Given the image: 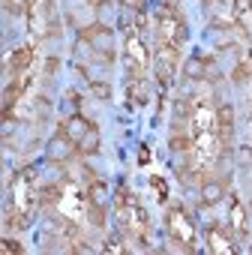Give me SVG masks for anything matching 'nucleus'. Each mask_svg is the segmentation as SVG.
Wrapping results in <instances>:
<instances>
[{
	"mask_svg": "<svg viewBox=\"0 0 252 255\" xmlns=\"http://www.w3.org/2000/svg\"><path fill=\"white\" fill-rule=\"evenodd\" d=\"M165 225H168L171 237L186 240V243H192V240H195V234H192V222H189V213H186L183 207L171 210V213H168V219H165Z\"/></svg>",
	"mask_w": 252,
	"mask_h": 255,
	"instance_id": "1",
	"label": "nucleus"
},
{
	"mask_svg": "<svg viewBox=\"0 0 252 255\" xmlns=\"http://www.w3.org/2000/svg\"><path fill=\"white\" fill-rule=\"evenodd\" d=\"M30 60H33V48H30V45L15 48V51L6 57V75H12V72H24V69L30 66Z\"/></svg>",
	"mask_w": 252,
	"mask_h": 255,
	"instance_id": "2",
	"label": "nucleus"
},
{
	"mask_svg": "<svg viewBox=\"0 0 252 255\" xmlns=\"http://www.w3.org/2000/svg\"><path fill=\"white\" fill-rule=\"evenodd\" d=\"M222 195H225V183H222V180H213V177H210V180L201 186V204H204V207H207V204H216Z\"/></svg>",
	"mask_w": 252,
	"mask_h": 255,
	"instance_id": "3",
	"label": "nucleus"
},
{
	"mask_svg": "<svg viewBox=\"0 0 252 255\" xmlns=\"http://www.w3.org/2000/svg\"><path fill=\"white\" fill-rule=\"evenodd\" d=\"M228 204H231V225H234V231H237L240 237H246V213H243V204L237 201V195H234V192H231Z\"/></svg>",
	"mask_w": 252,
	"mask_h": 255,
	"instance_id": "4",
	"label": "nucleus"
},
{
	"mask_svg": "<svg viewBox=\"0 0 252 255\" xmlns=\"http://www.w3.org/2000/svg\"><path fill=\"white\" fill-rule=\"evenodd\" d=\"M90 123H93V120H84L81 114H75L72 120H66V135H69V141H81L84 132L90 129Z\"/></svg>",
	"mask_w": 252,
	"mask_h": 255,
	"instance_id": "5",
	"label": "nucleus"
},
{
	"mask_svg": "<svg viewBox=\"0 0 252 255\" xmlns=\"http://www.w3.org/2000/svg\"><path fill=\"white\" fill-rule=\"evenodd\" d=\"M183 75H186V78H192V81L207 78V63L201 60V54H195V57H189V60L183 63Z\"/></svg>",
	"mask_w": 252,
	"mask_h": 255,
	"instance_id": "6",
	"label": "nucleus"
},
{
	"mask_svg": "<svg viewBox=\"0 0 252 255\" xmlns=\"http://www.w3.org/2000/svg\"><path fill=\"white\" fill-rule=\"evenodd\" d=\"M96 150H99V129H96V123H90V129L78 141V153H96Z\"/></svg>",
	"mask_w": 252,
	"mask_h": 255,
	"instance_id": "7",
	"label": "nucleus"
},
{
	"mask_svg": "<svg viewBox=\"0 0 252 255\" xmlns=\"http://www.w3.org/2000/svg\"><path fill=\"white\" fill-rule=\"evenodd\" d=\"M126 51H129V57H132V60H138L141 66H147V51H144V45H141L135 36L126 39Z\"/></svg>",
	"mask_w": 252,
	"mask_h": 255,
	"instance_id": "8",
	"label": "nucleus"
},
{
	"mask_svg": "<svg viewBox=\"0 0 252 255\" xmlns=\"http://www.w3.org/2000/svg\"><path fill=\"white\" fill-rule=\"evenodd\" d=\"M168 144H171V150H174V153H189V150H195V144L189 141V135H186V132H183V135H180V132H174Z\"/></svg>",
	"mask_w": 252,
	"mask_h": 255,
	"instance_id": "9",
	"label": "nucleus"
},
{
	"mask_svg": "<svg viewBox=\"0 0 252 255\" xmlns=\"http://www.w3.org/2000/svg\"><path fill=\"white\" fill-rule=\"evenodd\" d=\"M159 60H165V63H171V66H177V63H180L177 45H171V42H159Z\"/></svg>",
	"mask_w": 252,
	"mask_h": 255,
	"instance_id": "10",
	"label": "nucleus"
},
{
	"mask_svg": "<svg viewBox=\"0 0 252 255\" xmlns=\"http://www.w3.org/2000/svg\"><path fill=\"white\" fill-rule=\"evenodd\" d=\"M129 99L138 102V105L147 102V84H144V78H135V81H132V87H129Z\"/></svg>",
	"mask_w": 252,
	"mask_h": 255,
	"instance_id": "11",
	"label": "nucleus"
},
{
	"mask_svg": "<svg viewBox=\"0 0 252 255\" xmlns=\"http://www.w3.org/2000/svg\"><path fill=\"white\" fill-rule=\"evenodd\" d=\"M216 126H234V108L228 102H222L216 108Z\"/></svg>",
	"mask_w": 252,
	"mask_h": 255,
	"instance_id": "12",
	"label": "nucleus"
},
{
	"mask_svg": "<svg viewBox=\"0 0 252 255\" xmlns=\"http://www.w3.org/2000/svg\"><path fill=\"white\" fill-rule=\"evenodd\" d=\"M87 219L93 228H105V207L102 204H90L87 207Z\"/></svg>",
	"mask_w": 252,
	"mask_h": 255,
	"instance_id": "13",
	"label": "nucleus"
},
{
	"mask_svg": "<svg viewBox=\"0 0 252 255\" xmlns=\"http://www.w3.org/2000/svg\"><path fill=\"white\" fill-rule=\"evenodd\" d=\"M87 195H90V201H93V204H102V201H105V183H102V180L87 183Z\"/></svg>",
	"mask_w": 252,
	"mask_h": 255,
	"instance_id": "14",
	"label": "nucleus"
},
{
	"mask_svg": "<svg viewBox=\"0 0 252 255\" xmlns=\"http://www.w3.org/2000/svg\"><path fill=\"white\" fill-rule=\"evenodd\" d=\"M87 90H90L96 99H111V84H105V81H90Z\"/></svg>",
	"mask_w": 252,
	"mask_h": 255,
	"instance_id": "15",
	"label": "nucleus"
},
{
	"mask_svg": "<svg viewBox=\"0 0 252 255\" xmlns=\"http://www.w3.org/2000/svg\"><path fill=\"white\" fill-rule=\"evenodd\" d=\"M3 225H6V231H21V228H24V225H27V213H15V216H12V213H9V216H6V222H3Z\"/></svg>",
	"mask_w": 252,
	"mask_h": 255,
	"instance_id": "16",
	"label": "nucleus"
},
{
	"mask_svg": "<svg viewBox=\"0 0 252 255\" xmlns=\"http://www.w3.org/2000/svg\"><path fill=\"white\" fill-rule=\"evenodd\" d=\"M90 57H93L96 63H105V66L114 63V51H111V48H96V51H90Z\"/></svg>",
	"mask_w": 252,
	"mask_h": 255,
	"instance_id": "17",
	"label": "nucleus"
},
{
	"mask_svg": "<svg viewBox=\"0 0 252 255\" xmlns=\"http://www.w3.org/2000/svg\"><path fill=\"white\" fill-rule=\"evenodd\" d=\"M249 78H252V75H249V66H243V63H240V66H234V69H231V81H234V84H246Z\"/></svg>",
	"mask_w": 252,
	"mask_h": 255,
	"instance_id": "18",
	"label": "nucleus"
},
{
	"mask_svg": "<svg viewBox=\"0 0 252 255\" xmlns=\"http://www.w3.org/2000/svg\"><path fill=\"white\" fill-rule=\"evenodd\" d=\"M150 186H153V192H156V198H159V201H165V198H168V186H165V180H162V177H150Z\"/></svg>",
	"mask_w": 252,
	"mask_h": 255,
	"instance_id": "19",
	"label": "nucleus"
},
{
	"mask_svg": "<svg viewBox=\"0 0 252 255\" xmlns=\"http://www.w3.org/2000/svg\"><path fill=\"white\" fill-rule=\"evenodd\" d=\"M21 249H24V246H21V243H18V240H9V237H6V240H3V252H6V255H12V252H15V255H18V252H21Z\"/></svg>",
	"mask_w": 252,
	"mask_h": 255,
	"instance_id": "20",
	"label": "nucleus"
},
{
	"mask_svg": "<svg viewBox=\"0 0 252 255\" xmlns=\"http://www.w3.org/2000/svg\"><path fill=\"white\" fill-rule=\"evenodd\" d=\"M57 69H60V60H57V57H48V60H45V75H54Z\"/></svg>",
	"mask_w": 252,
	"mask_h": 255,
	"instance_id": "21",
	"label": "nucleus"
},
{
	"mask_svg": "<svg viewBox=\"0 0 252 255\" xmlns=\"http://www.w3.org/2000/svg\"><path fill=\"white\" fill-rule=\"evenodd\" d=\"M237 159H240L243 165H252V150H249V147H240V150H237Z\"/></svg>",
	"mask_w": 252,
	"mask_h": 255,
	"instance_id": "22",
	"label": "nucleus"
},
{
	"mask_svg": "<svg viewBox=\"0 0 252 255\" xmlns=\"http://www.w3.org/2000/svg\"><path fill=\"white\" fill-rule=\"evenodd\" d=\"M105 249H108V252H126V249L120 246V240H117V237H108V246H105Z\"/></svg>",
	"mask_w": 252,
	"mask_h": 255,
	"instance_id": "23",
	"label": "nucleus"
},
{
	"mask_svg": "<svg viewBox=\"0 0 252 255\" xmlns=\"http://www.w3.org/2000/svg\"><path fill=\"white\" fill-rule=\"evenodd\" d=\"M138 162H141V165H147V162H150V150H147V147H141V150H138Z\"/></svg>",
	"mask_w": 252,
	"mask_h": 255,
	"instance_id": "24",
	"label": "nucleus"
},
{
	"mask_svg": "<svg viewBox=\"0 0 252 255\" xmlns=\"http://www.w3.org/2000/svg\"><path fill=\"white\" fill-rule=\"evenodd\" d=\"M216 6H219V3H216V0H201V9H204V12H213Z\"/></svg>",
	"mask_w": 252,
	"mask_h": 255,
	"instance_id": "25",
	"label": "nucleus"
},
{
	"mask_svg": "<svg viewBox=\"0 0 252 255\" xmlns=\"http://www.w3.org/2000/svg\"><path fill=\"white\" fill-rule=\"evenodd\" d=\"M87 3H90V6H99V3H102V0H87Z\"/></svg>",
	"mask_w": 252,
	"mask_h": 255,
	"instance_id": "26",
	"label": "nucleus"
},
{
	"mask_svg": "<svg viewBox=\"0 0 252 255\" xmlns=\"http://www.w3.org/2000/svg\"><path fill=\"white\" fill-rule=\"evenodd\" d=\"M249 57H252V48H249Z\"/></svg>",
	"mask_w": 252,
	"mask_h": 255,
	"instance_id": "27",
	"label": "nucleus"
}]
</instances>
